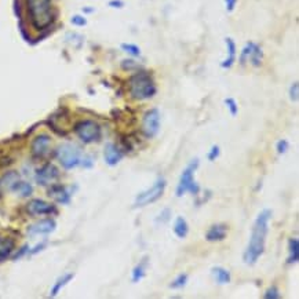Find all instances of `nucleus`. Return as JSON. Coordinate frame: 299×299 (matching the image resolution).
I'll use <instances>...</instances> for the list:
<instances>
[{
  "label": "nucleus",
  "instance_id": "20e7f679",
  "mask_svg": "<svg viewBox=\"0 0 299 299\" xmlns=\"http://www.w3.org/2000/svg\"><path fill=\"white\" fill-rule=\"evenodd\" d=\"M197 167H199V159H193L182 171L177 189H175L177 197H182L186 192H189L192 195H197L200 192V186L197 185L195 179V173Z\"/></svg>",
  "mask_w": 299,
  "mask_h": 299
},
{
  "label": "nucleus",
  "instance_id": "4be33fe9",
  "mask_svg": "<svg viewBox=\"0 0 299 299\" xmlns=\"http://www.w3.org/2000/svg\"><path fill=\"white\" fill-rule=\"evenodd\" d=\"M288 248H290V255H288L287 264H297L299 259V240L298 239H290L288 242Z\"/></svg>",
  "mask_w": 299,
  "mask_h": 299
},
{
  "label": "nucleus",
  "instance_id": "423d86ee",
  "mask_svg": "<svg viewBox=\"0 0 299 299\" xmlns=\"http://www.w3.org/2000/svg\"><path fill=\"white\" fill-rule=\"evenodd\" d=\"M166 186H167L166 179L159 178L157 181H156L155 184L150 186L149 189H146L144 190V192L138 193V196H137L135 200H134L132 207L134 208L146 207V206H149V204H152V203L157 202L161 196H163V193H164Z\"/></svg>",
  "mask_w": 299,
  "mask_h": 299
},
{
  "label": "nucleus",
  "instance_id": "4468645a",
  "mask_svg": "<svg viewBox=\"0 0 299 299\" xmlns=\"http://www.w3.org/2000/svg\"><path fill=\"white\" fill-rule=\"evenodd\" d=\"M19 181H21V177L17 171H8L0 178V189L6 192H15Z\"/></svg>",
  "mask_w": 299,
  "mask_h": 299
},
{
  "label": "nucleus",
  "instance_id": "c85d7f7f",
  "mask_svg": "<svg viewBox=\"0 0 299 299\" xmlns=\"http://www.w3.org/2000/svg\"><path fill=\"white\" fill-rule=\"evenodd\" d=\"M254 46V41H248L247 44L244 46V48L242 50V55H240V63L244 65V63L247 62L248 57H250V54H251V50H253Z\"/></svg>",
  "mask_w": 299,
  "mask_h": 299
},
{
  "label": "nucleus",
  "instance_id": "c9c22d12",
  "mask_svg": "<svg viewBox=\"0 0 299 299\" xmlns=\"http://www.w3.org/2000/svg\"><path fill=\"white\" fill-rule=\"evenodd\" d=\"M72 22L75 23V25H79V26H83V25H86V18L80 17V15H75V17L72 18Z\"/></svg>",
  "mask_w": 299,
  "mask_h": 299
},
{
  "label": "nucleus",
  "instance_id": "cd10ccee",
  "mask_svg": "<svg viewBox=\"0 0 299 299\" xmlns=\"http://www.w3.org/2000/svg\"><path fill=\"white\" fill-rule=\"evenodd\" d=\"M225 105L228 106L230 115L233 116V117L237 116V113H239V106H237V102L235 98H226V99H225Z\"/></svg>",
  "mask_w": 299,
  "mask_h": 299
},
{
  "label": "nucleus",
  "instance_id": "f8f14e48",
  "mask_svg": "<svg viewBox=\"0 0 299 299\" xmlns=\"http://www.w3.org/2000/svg\"><path fill=\"white\" fill-rule=\"evenodd\" d=\"M50 145H51V139L48 135H46V134L37 135L32 142V155L37 159L44 157L50 150Z\"/></svg>",
  "mask_w": 299,
  "mask_h": 299
},
{
  "label": "nucleus",
  "instance_id": "6e6552de",
  "mask_svg": "<svg viewBox=\"0 0 299 299\" xmlns=\"http://www.w3.org/2000/svg\"><path fill=\"white\" fill-rule=\"evenodd\" d=\"M141 130L146 138H153L160 130V112L159 109H150L144 115Z\"/></svg>",
  "mask_w": 299,
  "mask_h": 299
},
{
  "label": "nucleus",
  "instance_id": "a878e982",
  "mask_svg": "<svg viewBox=\"0 0 299 299\" xmlns=\"http://www.w3.org/2000/svg\"><path fill=\"white\" fill-rule=\"evenodd\" d=\"M188 275L186 273H181L177 276V279L174 280L171 284H170V288H173V290H182V288L188 284Z\"/></svg>",
  "mask_w": 299,
  "mask_h": 299
},
{
  "label": "nucleus",
  "instance_id": "7c9ffc66",
  "mask_svg": "<svg viewBox=\"0 0 299 299\" xmlns=\"http://www.w3.org/2000/svg\"><path fill=\"white\" fill-rule=\"evenodd\" d=\"M288 149H290V144H288L287 139H280V141H277L276 152L279 153V155H284V153H287Z\"/></svg>",
  "mask_w": 299,
  "mask_h": 299
},
{
  "label": "nucleus",
  "instance_id": "6ab92c4d",
  "mask_svg": "<svg viewBox=\"0 0 299 299\" xmlns=\"http://www.w3.org/2000/svg\"><path fill=\"white\" fill-rule=\"evenodd\" d=\"M211 275L215 279V282L218 284H229L232 282V275L228 269L221 268V266H215L211 269Z\"/></svg>",
  "mask_w": 299,
  "mask_h": 299
},
{
  "label": "nucleus",
  "instance_id": "c756f323",
  "mask_svg": "<svg viewBox=\"0 0 299 299\" xmlns=\"http://www.w3.org/2000/svg\"><path fill=\"white\" fill-rule=\"evenodd\" d=\"M264 298L266 299H280L282 298V294L279 293V288L277 287H271L266 290V293L264 294Z\"/></svg>",
  "mask_w": 299,
  "mask_h": 299
},
{
  "label": "nucleus",
  "instance_id": "bb28decb",
  "mask_svg": "<svg viewBox=\"0 0 299 299\" xmlns=\"http://www.w3.org/2000/svg\"><path fill=\"white\" fill-rule=\"evenodd\" d=\"M123 51H126L127 54H130L132 57H139L141 55V48L137 44H131V43H123L121 44Z\"/></svg>",
  "mask_w": 299,
  "mask_h": 299
},
{
  "label": "nucleus",
  "instance_id": "412c9836",
  "mask_svg": "<svg viewBox=\"0 0 299 299\" xmlns=\"http://www.w3.org/2000/svg\"><path fill=\"white\" fill-rule=\"evenodd\" d=\"M248 59H250V62H251L253 66L259 68L262 65V61H264V50H262V47L254 43L253 50H251V54H250Z\"/></svg>",
  "mask_w": 299,
  "mask_h": 299
},
{
  "label": "nucleus",
  "instance_id": "e433bc0d",
  "mask_svg": "<svg viewBox=\"0 0 299 299\" xmlns=\"http://www.w3.org/2000/svg\"><path fill=\"white\" fill-rule=\"evenodd\" d=\"M121 66H123V69H132L135 66V62L132 59H124L121 62Z\"/></svg>",
  "mask_w": 299,
  "mask_h": 299
},
{
  "label": "nucleus",
  "instance_id": "b1692460",
  "mask_svg": "<svg viewBox=\"0 0 299 299\" xmlns=\"http://www.w3.org/2000/svg\"><path fill=\"white\" fill-rule=\"evenodd\" d=\"M145 269H146V262H141V264H138L134 269H132V273H131V280L132 283H138L141 282L142 279L145 277V275H146V272H145Z\"/></svg>",
  "mask_w": 299,
  "mask_h": 299
},
{
  "label": "nucleus",
  "instance_id": "ddd939ff",
  "mask_svg": "<svg viewBox=\"0 0 299 299\" xmlns=\"http://www.w3.org/2000/svg\"><path fill=\"white\" fill-rule=\"evenodd\" d=\"M124 153L119 149V146L113 142H108L105 145V150H104V159L105 163L110 166V167H115L123 159Z\"/></svg>",
  "mask_w": 299,
  "mask_h": 299
},
{
  "label": "nucleus",
  "instance_id": "5701e85b",
  "mask_svg": "<svg viewBox=\"0 0 299 299\" xmlns=\"http://www.w3.org/2000/svg\"><path fill=\"white\" fill-rule=\"evenodd\" d=\"M72 279H73V275H72V273H68V275H65V276H62L61 279H58L57 283L54 284V287H52L51 290V297L58 295V293H59V291H61V290H62V288L65 287V286H66Z\"/></svg>",
  "mask_w": 299,
  "mask_h": 299
},
{
  "label": "nucleus",
  "instance_id": "2eb2a0df",
  "mask_svg": "<svg viewBox=\"0 0 299 299\" xmlns=\"http://www.w3.org/2000/svg\"><path fill=\"white\" fill-rule=\"evenodd\" d=\"M226 236H228V226L226 225H213L206 233V240L211 243L222 242L226 239Z\"/></svg>",
  "mask_w": 299,
  "mask_h": 299
},
{
  "label": "nucleus",
  "instance_id": "393cba45",
  "mask_svg": "<svg viewBox=\"0 0 299 299\" xmlns=\"http://www.w3.org/2000/svg\"><path fill=\"white\" fill-rule=\"evenodd\" d=\"M15 192H18V193H19V196H22V197H28V196L32 195L33 188H32V185L29 184V182L19 181V184H18Z\"/></svg>",
  "mask_w": 299,
  "mask_h": 299
},
{
  "label": "nucleus",
  "instance_id": "f704fd0d",
  "mask_svg": "<svg viewBox=\"0 0 299 299\" xmlns=\"http://www.w3.org/2000/svg\"><path fill=\"white\" fill-rule=\"evenodd\" d=\"M225 4H226V10L232 12L235 10V7H236L237 0H225Z\"/></svg>",
  "mask_w": 299,
  "mask_h": 299
},
{
  "label": "nucleus",
  "instance_id": "a211bd4d",
  "mask_svg": "<svg viewBox=\"0 0 299 299\" xmlns=\"http://www.w3.org/2000/svg\"><path fill=\"white\" fill-rule=\"evenodd\" d=\"M14 248H15V243L12 239L4 236L0 237V262L6 261L12 254Z\"/></svg>",
  "mask_w": 299,
  "mask_h": 299
},
{
  "label": "nucleus",
  "instance_id": "7ed1b4c3",
  "mask_svg": "<svg viewBox=\"0 0 299 299\" xmlns=\"http://www.w3.org/2000/svg\"><path fill=\"white\" fill-rule=\"evenodd\" d=\"M128 91L131 95L132 99H137V101H145V99H149L156 94L157 88L152 76L148 72H138L134 76L130 77L128 80Z\"/></svg>",
  "mask_w": 299,
  "mask_h": 299
},
{
  "label": "nucleus",
  "instance_id": "1a4fd4ad",
  "mask_svg": "<svg viewBox=\"0 0 299 299\" xmlns=\"http://www.w3.org/2000/svg\"><path fill=\"white\" fill-rule=\"evenodd\" d=\"M35 177L37 184L41 185V186H47V185H52L57 181V178L59 177V171L54 164L48 163L36 171Z\"/></svg>",
  "mask_w": 299,
  "mask_h": 299
},
{
  "label": "nucleus",
  "instance_id": "72a5a7b5",
  "mask_svg": "<svg viewBox=\"0 0 299 299\" xmlns=\"http://www.w3.org/2000/svg\"><path fill=\"white\" fill-rule=\"evenodd\" d=\"M170 214H171V211H170L168 208H166V210H164V211L160 214V217L156 219V222H159V221H160V224H164V222H167L168 218H170Z\"/></svg>",
  "mask_w": 299,
  "mask_h": 299
},
{
  "label": "nucleus",
  "instance_id": "0eeeda50",
  "mask_svg": "<svg viewBox=\"0 0 299 299\" xmlns=\"http://www.w3.org/2000/svg\"><path fill=\"white\" fill-rule=\"evenodd\" d=\"M75 132L84 144H92L101 138V127L92 120L79 121L75 127Z\"/></svg>",
  "mask_w": 299,
  "mask_h": 299
},
{
  "label": "nucleus",
  "instance_id": "39448f33",
  "mask_svg": "<svg viewBox=\"0 0 299 299\" xmlns=\"http://www.w3.org/2000/svg\"><path fill=\"white\" fill-rule=\"evenodd\" d=\"M58 161L61 163L65 170H72V168L80 166L83 156H81L80 149L73 144H62L58 146L57 152Z\"/></svg>",
  "mask_w": 299,
  "mask_h": 299
},
{
  "label": "nucleus",
  "instance_id": "9b49d317",
  "mask_svg": "<svg viewBox=\"0 0 299 299\" xmlns=\"http://www.w3.org/2000/svg\"><path fill=\"white\" fill-rule=\"evenodd\" d=\"M57 228V224L54 219H41L35 225L29 226L28 233L30 236H46L50 235Z\"/></svg>",
  "mask_w": 299,
  "mask_h": 299
},
{
  "label": "nucleus",
  "instance_id": "f257e3e1",
  "mask_svg": "<svg viewBox=\"0 0 299 299\" xmlns=\"http://www.w3.org/2000/svg\"><path fill=\"white\" fill-rule=\"evenodd\" d=\"M272 218L271 210H264L258 214V217L255 218V222L253 225V230H251V237L248 246L244 251L243 259L244 264L247 265H255L262 254L265 253V243H266V237L269 233V221Z\"/></svg>",
  "mask_w": 299,
  "mask_h": 299
},
{
  "label": "nucleus",
  "instance_id": "aec40b11",
  "mask_svg": "<svg viewBox=\"0 0 299 299\" xmlns=\"http://www.w3.org/2000/svg\"><path fill=\"white\" fill-rule=\"evenodd\" d=\"M174 233L177 235L179 239H185L189 233V225L186 222V219L184 217H178L174 222Z\"/></svg>",
  "mask_w": 299,
  "mask_h": 299
},
{
  "label": "nucleus",
  "instance_id": "f3484780",
  "mask_svg": "<svg viewBox=\"0 0 299 299\" xmlns=\"http://www.w3.org/2000/svg\"><path fill=\"white\" fill-rule=\"evenodd\" d=\"M225 43H226V48H228V58L221 63V66L224 69H229V68L233 66V63L236 61V44H235L233 39H230V37H226Z\"/></svg>",
  "mask_w": 299,
  "mask_h": 299
},
{
  "label": "nucleus",
  "instance_id": "473e14b6",
  "mask_svg": "<svg viewBox=\"0 0 299 299\" xmlns=\"http://www.w3.org/2000/svg\"><path fill=\"white\" fill-rule=\"evenodd\" d=\"M219 155H221V149H219V146L218 145H214V146H211L210 152H208L207 155L208 161H215L219 157Z\"/></svg>",
  "mask_w": 299,
  "mask_h": 299
},
{
  "label": "nucleus",
  "instance_id": "9d476101",
  "mask_svg": "<svg viewBox=\"0 0 299 299\" xmlns=\"http://www.w3.org/2000/svg\"><path fill=\"white\" fill-rule=\"evenodd\" d=\"M26 211L30 217H39V215H50L57 211V208L54 207L50 203L44 202L41 199H35L32 202L28 203Z\"/></svg>",
  "mask_w": 299,
  "mask_h": 299
},
{
  "label": "nucleus",
  "instance_id": "2f4dec72",
  "mask_svg": "<svg viewBox=\"0 0 299 299\" xmlns=\"http://www.w3.org/2000/svg\"><path fill=\"white\" fill-rule=\"evenodd\" d=\"M299 98V84L298 81H294L293 86L290 87V99L293 102H298Z\"/></svg>",
  "mask_w": 299,
  "mask_h": 299
},
{
  "label": "nucleus",
  "instance_id": "f03ea898",
  "mask_svg": "<svg viewBox=\"0 0 299 299\" xmlns=\"http://www.w3.org/2000/svg\"><path fill=\"white\" fill-rule=\"evenodd\" d=\"M26 11L32 26L37 30L48 28L54 21L51 0H26Z\"/></svg>",
  "mask_w": 299,
  "mask_h": 299
},
{
  "label": "nucleus",
  "instance_id": "dca6fc26",
  "mask_svg": "<svg viewBox=\"0 0 299 299\" xmlns=\"http://www.w3.org/2000/svg\"><path fill=\"white\" fill-rule=\"evenodd\" d=\"M48 195L61 204H68L70 202V193L65 186H61V185H52L48 190Z\"/></svg>",
  "mask_w": 299,
  "mask_h": 299
},
{
  "label": "nucleus",
  "instance_id": "4c0bfd02",
  "mask_svg": "<svg viewBox=\"0 0 299 299\" xmlns=\"http://www.w3.org/2000/svg\"><path fill=\"white\" fill-rule=\"evenodd\" d=\"M110 7H117V8H121V7L124 6V3L121 1V0H112L109 3Z\"/></svg>",
  "mask_w": 299,
  "mask_h": 299
}]
</instances>
